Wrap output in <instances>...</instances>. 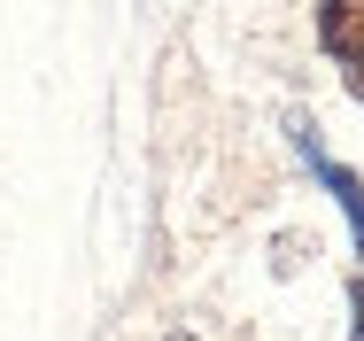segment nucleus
Wrapping results in <instances>:
<instances>
[{
    "label": "nucleus",
    "mask_w": 364,
    "mask_h": 341,
    "mask_svg": "<svg viewBox=\"0 0 364 341\" xmlns=\"http://www.w3.org/2000/svg\"><path fill=\"white\" fill-rule=\"evenodd\" d=\"M163 341H194V334H163Z\"/></svg>",
    "instance_id": "obj_5"
},
{
    "label": "nucleus",
    "mask_w": 364,
    "mask_h": 341,
    "mask_svg": "<svg viewBox=\"0 0 364 341\" xmlns=\"http://www.w3.org/2000/svg\"><path fill=\"white\" fill-rule=\"evenodd\" d=\"M318 39H326V55L364 63V0H318Z\"/></svg>",
    "instance_id": "obj_1"
},
{
    "label": "nucleus",
    "mask_w": 364,
    "mask_h": 341,
    "mask_svg": "<svg viewBox=\"0 0 364 341\" xmlns=\"http://www.w3.org/2000/svg\"><path fill=\"white\" fill-rule=\"evenodd\" d=\"M302 155L318 163V179H326V194L341 202V217H349V233H357V248H364V179L349 171V163H326V155H318L310 140H302Z\"/></svg>",
    "instance_id": "obj_2"
},
{
    "label": "nucleus",
    "mask_w": 364,
    "mask_h": 341,
    "mask_svg": "<svg viewBox=\"0 0 364 341\" xmlns=\"http://www.w3.org/2000/svg\"><path fill=\"white\" fill-rule=\"evenodd\" d=\"M349 341H364V279H357V334H349Z\"/></svg>",
    "instance_id": "obj_3"
},
{
    "label": "nucleus",
    "mask_w": 364,
    "mask_h": 341,
    "mask_svg": "<svg viewBox=\"0 0 364 341\" xmlns=\"http://www.w3.org/2000/svg\"><path fill=\"white\" fill-rule=\"evenodd\" d=\"M349 93H357V101H364V63H357V70H349Z\"/></svg>",
    "instance_id": "obj_4"
}]
</instances>
